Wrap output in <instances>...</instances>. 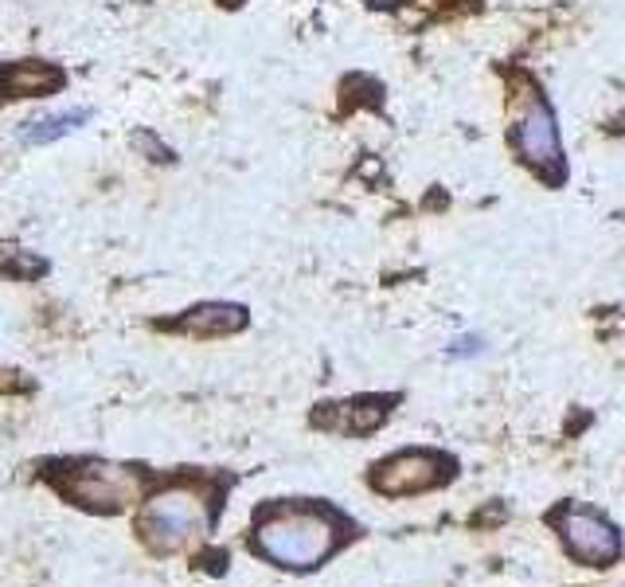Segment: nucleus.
<instances>
[{"label": "nucleus", "mask_w": 625, "mask_h": 587, "mask_svg": "<svg viewBox=\"0 0 625 587\" xmlns=\"http://www.w3.org/2000/svg\"><path fill=\"white\" fill-rule=\"evenodd\" d=\"M387 407H380V400H352V404H325L317 412V427H333V431H372L380 427Z\"/></svg>", "instance_id": "obj_9"}, {"label": "nucleus", "mask_w": 625, "mask_h": 587, "mask_svg": "<svg viewBox=\"0 0 625 587\" xmlns=\"http://www.w3.org/2000/svg\"><path fill=\"white\" fill-rule=\"evenodd\" d=\"M86 122V111H67V114H55V118H44V122H32V129H24V141L27 146H44V141H55L71 134L74 126Z\"/></svg>", "instance_id": "obj_10"}, {"label": "nucleus", "mask_w": 625, "mask_h": 587, "mask_svg": "<svg viewBox=\"0 0 625 587\" xmlns=\"http://www.w3.org/2000/svg\"><path fill=\"white\" fill-rule=\"evenodd\" d=\"M246 325V310L243 306H231V302H211V306H196L173 322V330L192 333V337H227V333H235Z\"/></svg>", "instance_id": "obj_8"}, {"label": "nucleus", "mask_w": 625, "mask_h": 587, "mask_svg": "<svg viewBox=\"0 0 625 587\" xmlns=\"http://www.w3.org/2000/svg\"><path fill=\"white\" fill-rule=\"evenodd\" d=\"M563 541L571 549L575 560L582 564H594V568H610L617 556H622V541H617L614 525H606L594 514H567L559 521Z\"/></svg>", "instance_id": "obj_5"}, {"label": "nucleus", "mask_w": 625, "mask_h": 587, "mask_svg": "<svg viewBox=\"0 0 625 587\" xmlns=\"http://www.w3.org/2000/svg\"><path fill=\"white\" fill-rule=\"evenodd\" d=\"M520 153L532 169H540L544 176H559L563 173V157H559V129H555V114L547 111L544 102H535L532 111L520 122Z\"/></svg>", "instance_id": "obj_6"}, {"label": "nucleus", "mask_w": 625, "mask_h": 587, "mask_svg": "<svg viewBox=\"0 0 625 587\" xmlns=\"http://www.w3.org/2000/svg\"><path fill=\"white\" fill-rule=\"evenodd\" d=\"M445 459L430 454V450H403L395 459L380 462L372 470V490H380L383 497H407L435 490L445 482Z\"/></svg>", "instance_id": "obj_4"}, {"label": "nucleus", "mask_w": 625, "mask_h": 587, "mask_svg": "<svg viewBox=\"0 0 625 587\" xmlns=\"http://www.w3.org/2000/svg\"><path fill=\"white\" fill-rule=\"evenodd\" d=\"M55 87H63V74L39 64V59L0 67V94L4 99H39V94L55 91Z\"/></svg>", "instance_id": "obj_7"}, {"label": "nucleus", "mask_w": 625, "mask_h": 587, "mask_svg": "<svg viewBox=\"0 0 625 587\" xmlns=\"http://www.w3.org/2000/svg\"><path fill=\"white\" fill-rule=\"evenodd\" d=\"M372 4H383V9H387V4H400V0H372Z\"/></svg>", "instance_id": "obj_11"}, {"label": "nucleus", "mask_w": 625, "mask_h": 587, "mask_svg": "<svg viewBox=\"0 0 625 587\" xmlns=\"http://www.w3.org/2000/svg\"><path fill=\"white\" fill-rule=\"evenodd\" d=\"M254 552L290 572L317 568L340 549V517L317 505H278L263 509L251 537Z\"/></svg>", "instance_id": "obj_1"}, {"label": "nucleus", "mask_w": 625, "mask_h": 587, "mask_svg": "<svg viewBox=\"0 0 625 587\" xmlns=\"http://www.w3.org/2000/svg\"><path fill=\"white\" fill-rule=\"evenodd\" d=\"M211 529L208 497L196 486H169L149 497L137 517V537L153 552H184Z\"/></svg>", "instance_id": "obj_3"}, {"label": "nucleus", "mask_w": 625, "mask_h": 587, "mask_svg": "<svg viewBox=\"0 0 625 587\" xmlns=\"http://www.w3.org/2000/svg\"><path fill=\"white\" fill-rule=\"evenodd\" d=\"M47 482L71 505L86 509V514H121L146 490V474H137L129 467H114V462L102 459L63 462V467H55L47 474Z\"/></svg>", "instance_id": "obj_2"}]
</instances>
